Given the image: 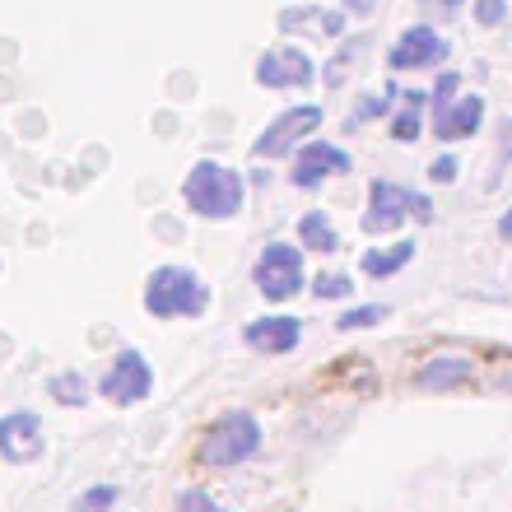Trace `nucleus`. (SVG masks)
Masks as SVG:
<instances>
[{
	"mask_svg": "<svg viewBox=\"0 0 512 512\" xmlns=\"http://www.w3.org/2000/svg\"><path fill=\"white\" fill-rule=\"evenodd\" d=\"M443 61H447V38L433 24L405 28L387 52V66L396 70V75H401V70H433V66H443Z\"/></svg>",
	"mask_w": 512,
	"mask_h": 512,
	"instance_id": "nucleus-11",
	"label": "nucleus"
},
{
	"mask_svg": "<svg viewBox=\"0 0 512 512\" xmlns=\"http://www.w3.org/2000/svg\"><path fill=\"white\" fill-rule=\"evenodd\" d=\"M391 98H396V84H387L382 94H359V103L350 112V126H368L378 117H391Z\"/></svg>",
	"mask_w": 512,
	"mask_h": 512,
	"instance_id": "nucleus-20",
	"label": "nucleus"
},
{
	"mask_svg": "<svg viewBox=\"0 0 512 512\" xmlns=\"http://www.w3.org/2000/svg\"><path fill=\"white\" fill-rule=\"evenodd\" d=\"M154 391V368L140 350H117L112 354V364L103 368V378H98V396L117 410H131L140 405Z\"/></svg>",
	"mask_w": 512,
	"mask_h": 512,
	"instance_id": "nucleus-6",
	"label": "nucleus"
},
{
	"mask_svg": "<svg viewBox=\"0 0 512 512\" xmlns=\"http://www.w3.org/2000/svg\"><path fill=\"white\" fill-rule=\"evenodd\" d=\"M252 284L266 303H289L308 284V252L298 243H266L252 261Z\"/></svg>",
	"mask_w": 512,
	"mask_h": 512,
	"instance_id": "nucleus-4",
	"label": "nucleus"
},
{
	"mask_svg": "<svg viewBox=\"0 0 512 512\" xmlns=\"http://www.w3.org/2000/svg\"><path fill=\"white\" fill-rule=\"evenodd\" d=\"M499 238H503V243H512V210H503V219H499Z\"/></svg>",
	"mask_w": 512,
	"mask_h": 512,
	"instance_id": "nucleus-30",
	"label": "nucleus"
},
{
	"mask_svg": "<svg viewBox=\"0 0 512 512\" xmlns=\"http://www.w3.org/2000/svg\"><path fill=\"white\" fill-rule=\"evenodd\" d=\"M345 10L350 14H373L378 10V0H345Z\"/></svg>",
	"mask_w": 512,
	"mask_h": 512,
	"instance_id": "nucleus-28",
	"label": "nucleus"
},
{
	"mask_svg": "<svg viewBox=\"0 0 512 512\" xmlns=\"http://www.w3.org/2000/svg\"><path fill=\"white\" fill-rule=\"evenodd\" d=\"M480 122H485V98L480 94H461L452 103H443V108H433V135L447 140V145L480 135Z\"/></svg>",
	"mask_w": 512,
	"mask_h": 512,
	"instance_id": "nucleus-13",
	"label": "nucleus"
},
{
	"mask_svg": "<svg viewBox=\"0 0 512 512\" xmlns=\"http://www.w3.org/2000/svg\"><path fill=\"white\" fill-rule=\"evenodd\" d=\"M499 131H503V149H499V154H503V163H508L512 159V122H503Z\"/></svg>",
	"mask_w": 512,
	"mask_h": 512,
	"instance_id": "nucleus-29",
	"label": "nucleus"
},
{
	"mask_svg": "<svg viewBox=\"0 0 512 512\" xmlns=\"http://www.w3.org/2000/svg\"><path fill=\"white\" fill-rule=\"evenodd\" d=\"M140 303L154 322H196L210 312V284L201 280V270L168 261V266L149 270Z\"/></svg>",
	"mask_w": 512,
	"mask_h": 512,
	"instance_id": "nucleus-2",
	"label": "nucleus"
},
{
	"mask_svg": "<svg viewBox=\"0 0 512 512\" xmlns=\"http://www.w3.org/2000/svg\"><path fill=\"white\" fill-rule=\"evenodd\" d=\"M387 317H391L387 303H359V308H345V312H340L336 326H340V331H368V326L387 322Z\"/></svg>",
	"mask_w": 512,
	"mask_h": 512,
	"instance_id": "nucleus-21",
	"label": "nucleus"
},
{
	"mask_svg": "<svg viewBox=\"0 0 512 512\" xmlns=\"http://www.w3.org/2000/svg\"><path fill=\"white\" fill-rule=\"evenodd\" d=\"M415 261V238H396L387 247H368L359 256V270H364L368 280H391V275H401L405 266Z\"/></svg>",
	"mask_w": 512,
	"mask_h": 512,
	"instance_id": "nucleus-15",
	"label": "nucleus"
},
{
	"mask_svg": "<svg viewBox=\"0 0 512 512\" xmlns=\"http://www.w3.org/2000/svg\"><path fill=\"white\" fill-rule=\"evenodd\" d=\"M308 289H312V298H317V303H336V298L345 303V298H354V280L345 275V270H322Z\"/></svg>",
	"mask_w": 512,
	"mask_h": 512,
	"instance_id": "nucleus-19",
	"label": "nucleus"
},
{
	"mask_svg": "<svg viewBox=\"0 0 512 512\" xmlns=\"http://www.w3.org/2000/svg\"><path fill=\"white\" fill-rule=\"evenodd\" d=\"M475 19L485 28H499L508 19V0H475Z\"/></svg>",
	"mask_w": 512,
	"mask_h": 512,
	"instance_id": "nucleus-25",
	"label": "nucleus"
},
{
	"mask_svg": "<svg viewBox=\"0 0 512 512\" xmlns=\"http://www.w3.org/2000/svg\"><path fill=\"white\" fill-rule=\"evenodd\" d=\"M457 89H461V75H457V70H443V75H438V84L429 89V103H433V108H443V103H452V98H457Z\"/></svg>",
	"mask_w": 512,
	"mask_h": 512,
	"instance_id": "nucleus-24",
	"label": "nucleus"
},
{
	"mask_svg": "<svg viewBox=\"0 0 512 512\" xmlns=\"http://www.w3.org/2000/svg\"><path fill=\"white\" fill-rule=\"evenodd\" d=\"M457 173H461V159H457V154H443V159H433V168H429V182H438V187H447V182H457Z\"/></svg>",
	"mask_w": 512,
	"mask_h": 512,
	"instance_id": "nucleus-26",
	"label": "nucleus"
},
{
	"mask_svg": "<svg viewBox=\"0 0 512 512\" xmlns=\"http://www.w3.org/2000/svg\"><path fill=\"white\" fill-rule=\"evenodd\" d=\"M47 452V433L33 410H10L0 415V461L5 466H33Z\"/></svg>",
	"mask_w": 512,
	"mask_h": 512,
	"instance_id": "nucleus-9",
	"label": "nucleus"
},
{
	"mask_svg": "<svg viewBox=\"0 0 512 512\" xmlns=\"http://www.w3.org/2000/svg\"><path fill=\"white\" fill-rule=\"evenodd\" d=\"M405 98V108L391 117V140L396 145H415V140H424V108H429V89H410Z\"/></svg>",
	"mask_w": 512,
	"mask_h": 512,
	"instance_id": "nucleus-17",
	"label": "nucleus"
},
{
	"mask_svg": "<svg viewBox=\"0 0 512 512\" xmlns=\"http://www.w3.org/2000/svg\"><path fill=\"white\" fill-rule=\"evenodd\" d=\"M405 219H410V191L387 182V177H373V182H368V210H364V219H359V229H364L368 238H382V233L401 229Z\"/></svg>",
	"mask_w": 512,
	"mask_h": 512,
	"instance_id": "nucleus-12",
	"label": "nucleus"
},
{
	"mask_svg": "<svg viewBox=\"0 0 512 512\" xmlns=\"http://www.w3.org/2000/svg\"><path fill=\"white\" fill-rule=\"evenodd\" d=\"M47 396H52L56 405H66V410H84V405L94 401V396H89V378H84L80 368L52 373V378H47Z\"/></svg>",
	"mask_w": 512,
	"mask_h": 512,
	"instance_id": "nucleus-18",
	"label": "nucleus"
},
{
	"mask_svg": "<svg viewBox=\"0 0 512 512\" xmlns=\"http://www.w3.org/2000/svg\"><path fill=\"white\" fill-rule=\"evenodd\" d=\"M326 112L317 108V103H294V108H284L275 122L266 126V131L252 140V154L256 159H289L298 145H308L303 135H317V126H322Z\"/></svg>",
	"mask_w": 512,
	"mask_h": 512,
	"instance_id": "nucleus-5",
	"label": "nucleus"
},
{
	"mask_svg": "<svg viewBox=\"0 0 512 512\" xmlns=\"http://www.w3.org/2000/svg\"><path fill=\"white\" fill-rule=\"evenodd\" d=\"M117 499H122V489L117 485H89L80 499H75V508L80 512H108V508H117Z\"/></svg>",
	"mask_w": 512,
	"mask_h": 512,
	"instance_id": "nucleus-22",
	"label": "nucleus"
},
{
	"mask_svg": "<svg viewBox=\"0 0 512 512\" xmlns=\"http://www.w3.org/2000/svg\"><path fill=\"white\" fill-rule=\"evenodd\" d=\"M252 80L261 84V89H275V94H284V89H308V84L317 80V61H312L303 47H270V52L256 56Z\"/></svg>",
	"mask_w": 512,
	"mask_h": 512,
	"instance_id": "nucleus-8",
	"label": "nucleus"
},
{
	"mask_svg": "<svg viewBox=\"0 0 512 512\" xmlns=\"http://www.w3.org/2000/svg\"><path fill=\"white\" fill-rule=\"evenodd\" d=\"M424 5H429V10H438V14H457L466 0H424Z\"/></svg>",
	"mask_w": 512,
	"mask_h": 512,
	"instance_id": "nucleus-27",
	"label": "nucleus"
},
{
	"mask_svg": "<svg viewBox=\"0 0 512 512\" xmlns=\"http://www.w3.org/2000/svg\"><path fill=\"white\" fill-rule=\"evenodd\" d=\"M182 205L205 224H229L247 210V177L224 159H196L182 177Z\"/></svg>",
	"mask_w": 512,
	"mask_h": 512,
	"instance_id": "nucleus-1",
	"label": "nucleus"
},
{
	"mask_svg": "<svg viewBox=\"0 0 512 512\" xmlns=\"http://www.w3.org/2000/svg\"><path fill=\"white\" fill-rule=\"evenodd\" d=\"M298 247L317 256H331L340 247V233L326 210H303V219H298Z\"/></svg>",
	"mask_w": 512,
	"mask_h": 512,
	"instance_id": "nucleus-16",
	"label": "nucleus"
},
{
	"mask_svg": "<svg viewBox=\"0 0 512 512\" xmlns=\"http://www.w3.org/2000/svg\"><path fill=\"white\" fill-rule=\"evenodd\" d=\"M256 452H261V419L252 410L219 415L201 438V466H210V471H238Z\"/></svg>",
	"mask_w": 512,
	"mask_h": 512,
	"instance_id": "nucleus-3",
	"label": "nucleus"
},
{
	"mask_svg": "<svg viewBox=\"0 0 512 512\" xmlns=\"http://www.w3.org/2000/svg\"><path fill=\"white\" fill-rule=\"evenodd\" d=\"M243 345L261 359H284L303 345V317L294 312H270V317H256L243 326Z\"/></svg>",
	"mask_w": 512,
	"mask_h": 512,
	"instance_id": "nucleus-10",
	"label": "nucleus"
},
{
	"mask_svg": "<svg viewBox=\"0 0 512 512\" xmlns=\"http://www.w3.org/2000/svg\"><path fill=\"white\" fill-rule=\"evenodd\" d=\"M475 373V364L466 354H433L424 364L415 368V387L419 391H452V387H466Z\"/></svg>",
	"mask_w": 512,
	"mask_h": 512,
	"instance_id": "nucleus-14",
	"label": "nucleus"
},
{
	"mask_svg": "<svg viewBox=\"0 0 512 512\" xmlns=\"http://www.w3.org/2000/svg\"><path fill=\"white\" fill-rule=\"evenodd\" d=\"M173 508L177 512H229V508H219V503L210 499L205 489H182V494L173 499Z\"/></svg>",
	"mask_w": 512,
	"mask_h": 512,
	"instance_id": "nucleus-23",
	"label": "nucleus"
},
{
	"mask_svg": "<svg viewBox=\"0 0 512 512\" xmlns=\"http://www.w3.org/2000/svg\"><path fill=\"white\" fill-rule=\"evenodd\" d=\"M354 168V154L345 145H336V140H322V135H312L308 145L294 149V173H289V182H294L298 191H322L331 177H345Z\"/></svg>",
	"mask_w": 512,
	"mask_h": 512,
	"instance_id": "nucleus-7",
	"label": "nucleus"
}]
</instances>
